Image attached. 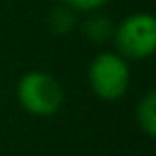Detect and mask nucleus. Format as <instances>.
<instances>
[{
    "mask_svg": "<svg viewBox=\"0 0 156 156\" xmlns=\"http://www.w3.org/2000/svg\"><path fill=\"white\" fill-rule=\"evenodd\" d=\"M16 97L26 113L34 117H51L63 107L65 91L55 75L34 69L20 77L16 85Z\"/></svg>",
    "mask_w": 156,
    "mask_h": 156,
    "instance_id": "obj_1",
    "label": "nucleus"
},
{
    "mask_svg": "<svg viewBox=\"0 0 156 156\" xmlns=\"http://www.w3.org/2000/svg\"><path fill=\"white\" fill-rule=\"evenodd\" d=\"M115 51L126 61H144L156 51V20L148 12H134L115 24Z\"/></svg>",
    "mask_w": 156,
    "mask_h": 156,
    "instance_id": "obj_2",
    "label": "nucleus"
},
{
    "mask_svg": "<svg viewBox=\"0 0 156 156\" xmlns=\"http://www.w3.org/2000/svg\"><path fill=\"white\" fill-rule=\"evenodd\" d=\"M87 83L93 95L103 101H117L130 87V61L117 51H101L87 67Z\"/></svg>",
    "mask_w": 156,
    "mask_h": 156,
    "instance_id": "obj_3",
    "label": "nucleus"
},
{
    "mask_svg": "<svg viewBox=\"0 0 156 156\" xmlns=\"http://www.w3.org/2000/svg\"><path fill=\"white\" fill-rule=\"evenodd\" d=\"M136 125L148 138L156 134V93L148 91L136 105Z\"/></svg>",
    "mask_w": 156,
    "mask_h": 156,
    "instance_id": "obj_4",
    "label": "nucleus"
},
{
    "mask_svg": "<svg viewBox=\"0 0 156 156\" xmlns=\"http://www.w3.org/2000/svg\"><path fill=\"white\" fill-rule=\"evenodd\" d=\"M115 32V24L111 18H107L103 14H93L89 16L87 20L83 22V34L89 42L93 44H107L111 38H113Z\"/></svg>",
    "mask_w": 156,
    "mask_h": 156,
    "instance_id": "obj_5",
    "label": "nucleus"
},
{
    "mask_svg": "<svg viewBox=\"0 0 156 156\" xmlns=\"http://www.w3.org/2000/svg\"><path fill=\"white\" fill-rule=\"evenodd\" d=\"M48 24H50L53 34L67 36V34H71L77 26V12L71 10V8H67L65 4H61V6H57V8L51 10L50 18H48Z\"/></svg>",
    "mask_w": 156,
    "mask_h": 156,
    "instance_id": "obj_6",
    "label": "nucleus"
},
{
    "mask_svg": "<svg viewBox=\"0 0 156 156\" xmlns=\"http://www.w3.org/2000/svg\"><path fill=\"white\" fill-rule=\"evenodd\" d=\"M59 2L75 12H89L91 14V12L101 10L109 0H59Z\"/></svg>",
    "mask_w": 156,
    "mask_h": 156,
    "instance_id": "obj_7",
    "label": "nucleus"
}]
</instances>
